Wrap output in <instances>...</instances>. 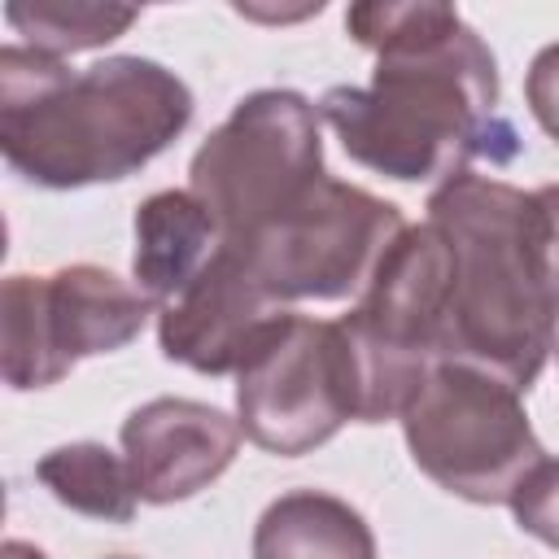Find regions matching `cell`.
<instances>
[{
    "label": "cell",
    "mask_w": 559,
    "mask_h": 559,
    "mask_svg": "<svg viewBox=\"0 0 559 559\" xmlns=\"http://www.w3.org/2000/svg\"><path fill=\"white\" fill-rule=\"evenodd\" d=\"M345 31L376 52L367 87H332L319 118L349 162L393 183H445L489 153L498 61L454 4H349Z\"/></svg>",
    "instance_id": "1"
},
{
    "label": "cell",
    "mask_w": 559,
    "mask_h": 559,
    "mask_svg": "<svg viewBox=\"0 0 559 559\" xmlns=\"http://www.w3.org/2000/svg\"><path fill=\"white\" fill-rule=\"evenodd\" d=\"M450 245L445 362H467L528 393L559 349V183L515 188L454 175L428 197Z\"/></svg>",
    "instance_id": "2"
},
{
    "label": "cell",
    "mask_w": 559,
    "mask_h": 559,
    "mask_svg": "<svg viewBox=\"0 0 559 559\" xmlns=\"http://www.w3.org/2000/svg\"><path fill=\"white\" fill-rule=\"evenodd\" d=\"M192 114V87L153 57L70 70L26 44L0 48V153L35 188L131 179L188 131Z\"/></svg>",
    "instance_id": "3"
},
{
    "label": "cell",
    "mask_w": 559,
    "mask_h": 559,
    "mask_svg": "<svg viewBox=\"0 0 559 559\" xmlns=\"http://www.w3.org/2000/svg\"><path fill=\"white\" fill-rule=\"evenodd\" d=\"M341 328L358 367V424L402 419L424 376L445 362L450 245L437 223H406Z\"/></svg>",
    "instance_id": "4"
},
{
    "label": "cell",
    "mask_w": 559,
    "mask_h": 559,
    "mask_svg": "<svg viewBox=\"0 0 559 559\" xmlns=\"http://www.w3.org/2000/svg\"><path fill=\"white\" fill-rule=\"evenodd\" d=\"M402 231L406 218L393 201L323 175L288 210L223 249L280 310H293L297 301H358Z\"/></svg>",
    "instance_id": "5"
},
{
    "label": "cell",
    "mask_w": 559,
    "mask_h": 559,
    "mask_svg": "<svg viewBox=\"0 0 559 559\" xmlns=\"http://www.w3.org/2000/svg\"><path fill=\"white\" fill-rule=\"evenodd\" d=\"M411 463L450 498L507 507L546 459L524 393L467 362H437L402 411Z\"/></svg>",
    "instance_id": "6"
},
{
    "label": "cell",
    "mask_w": 559,
    "mask_h": 559,
    "mask_svg": "<svg viewBox=\"0 0 559 559\" xmlns=\"http://www.w3.org/2000/svg\"><path fill=\"white\" fill-rule=\"evenodd\" d=\"M319 105L293 87H258L188 162V192L218 218L223 245L288 210L323 170Z\"/></svg>",
    "instance_id": "7"
},
{
    "label": "cell",
    "mask_w": 559,
    "mask_h": 559,
    "mask_svg": "<svg viewBox=\"0 0 559 559\" xmlns=\"http://www.w3.org/2000/svg\"><path fill=\"white\" fill-rule=\"evenodd\" d=\"M157 306L122 275L70 262L52 275H9L0 288V371L13 393L66 380L83 358L131 345Z\"/></svg>",
    "instance_id": "8"
},
{
    "label": "cell",
    "mask_w": 559,
    "mask_h": 559,
    "mask_svg": "<svg viewBox=\"0 0 559 559\" xmlns=\"http://www.w3.org/2000/svg\"><path fill=\"white\" fill-rule=\"evenodd\" d=\"M358 424V367L341 319L284 314L236 371L240 432L280 459L328 445Z\"/></svg>",
    "instance_id": "9"
},
{
    "label": "cell",
    "mask_w": 559,
    "mask_h": 559,
    "mask_svg": "<svg viewBox=\"0 0 559 559\" xmlns=\"http://www.w3.org/2000/svg\"><path fill=\"white\" fill-rule=\"evenodd\" d=\"M240 424L192 397H153L122 419V459L135 498L148 507L183 502L210 489L240 454Z\"/></svg>",
    "instance_id": "10"
},
{
    "label": "cell",
    "mask_w": 559,
    "mask_h": 559,
    "mask_svg": "<svg viewBox=\"0 0 559 559\" xmlns=\"http://www.w3.org/2000/svg\"><path fill=\"white\" fill-rule=\"evenodd\" d=\"M293 310H280L245 266L218 249L205 275L157 310V345L166 362H179L201 376H236L266 332Z\"/></svg>",
    "instance_id": "11"
},
{
    "label": "cell",
    "mask_w": 559,
    "mask_h": 559,
    "mask_svg": "<svg viewBox=\"0 0 559 559\" xmlns=\"http://www.w3.org/2000/svg\"><path fill=\"white\" fill-rule=\"evenodd\" d=\"M131 227H135L131 284L157 310L183 297L223 249L218 218L188 188H166L144 197Z\"/></svg>",
    "instance_id": "12"
},
{
    "label": "cell",
    "mask_w": 559,
    "mask_h": 559,
    "mask_svg": "<svg viewBox=\"0 0 559 559\" xmlns=\"http://www.w3.org/2000/svg\"><path fill=\"white\" fill-rule=\"evenodd\" d=\"M253 559H376V533L345 498L293 489L258 515Z\"/></svg>",
    "instance_id": "13"
},
{
    "label": "cell",
    "mask_w": 559,
    "mask_h": 559,
    "mask_svg": "<svg viewBox=\"0 0 559 559\" xmlns=\"http://www.w3.org/2000/svg\"><path fill=\"white\" fill-rule=\"evenodd\" d=\"M35 480L74 515L100 520V524H131L135 520V485L127 472V459L114 454L100 441H70L52 445L35 463Z\"/></svg>",
    "instance_id": "14"
},
{
    "label": "cell",
    "mask_w": 559,
    "mask_h": 559,
    "mask_svg": "<svg viewBox=\"0 0 559 559\" xmlns=\"http://www.w3.org/2000/svg\"><path fill=\"white\" fill-rule=\"evenodd\" d=\"M4 22L22 35L26 48L48 57H74L114 44L140 22L135 4H96V0H35V4H9Z\"/></svg>",
    "instance_id": "15"
},
{
    "label": "cell",
    "mask_w": 559,
    "mask_h": 559,
    "mask_svg": "<svg viewBox=\"0 0 559 559\" xmlns=\"http://www.w3.org/2000/svg\"><path fill=\"white\" fill-rule=\"evenodd\" d=\"M507 507H511L520 533H528L542 546L559 550V459H542L520 480V489L511 493Z\"/></svg>",
    "instance_id": "16"
},
{
    "label": "cell",
    "mask_w": 559,
    "mask_h": 559,
    "mask_svg": "<svg viewBox=\"0 0 559 559\" xmlns=\"http://www.w3.org/2000/svg\"><path fill=\"white\" fill-rule=\"evenodd\" d=\"M524 100L537 118V127L559 144V44H546L528 74H524Z\"/></svg>",
    "instance_id": "17"
},
{
    "label": "cell",
    "mask_w": 559,
    "mask_h": 559,
    "mask_svg": "<svg viewBox=\"0 0 559 559\" xmlns=\"http://www.w3.org/2000/svg\"><path fill=\"white\" fill-rule=\"evenodd\" d=\"M0 559H48L39 546H31V542H22V537H9L4 542V550H0Z\"/></svg>",
    "instance_id": "18"
},
{
    "label": "cell",
    "mask_w": 559,
    "mask_h": 559,
    "mask_svg": "<svg viewBox=\"0 0 559 559\" xmlns=\"http://www.w3.org/2000/svg\"><path fill=\"white\" fill-rule=\"evenodd\" d=\"M114 559H127V555H114Z\"/></svg>",
    "instance_id": "19"
}]
</instances>
